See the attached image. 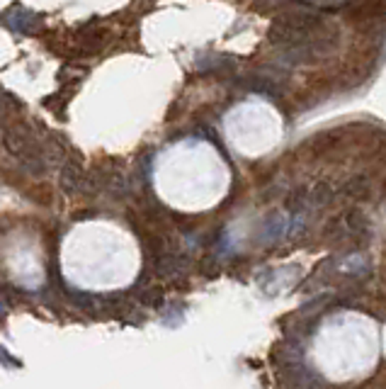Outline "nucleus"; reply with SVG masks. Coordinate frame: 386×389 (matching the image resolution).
Instances as JSON below:
<instances>
[{
	"label": "nucleus",
	"mask_w": 386,
	"mask_h": 389,
	"mask_svg": "<svg viewBox=\"0 0 386 389\" xmlns=\"http://www.w3.org/2000/svg\"><path fill=\"white\" fill-rule=\"evenodd\" d=\"M160 194L183 212L214 210L231 188V168L214 144L187 139L165 151L156 173Z\"/></svg>",
	"instance_id": "obj_1"
},
{
	"label": "nucleus",
	"mask_w": 386,
	"mask_h": 389,
	"mask_svg": "<svg viewBox=\"0 0 386 389\" xmlns=\"http://www.w3.org/2000/svg\"><path fill=\"white\" fill-rule=\"evenodd\" d=\"M379 360V329L352 309L328 314L311 336V363L328 382L347 384L367 377Z\"/></svg>",
	"instance_id": "obj_2"
},
{
	"label": "nucleus",
	"mask_w": 386,
	"mask_h": 389,
	"mask_svg": "<svg viewBox=\"0 0 386 389\" xmlns=\"http://www.w3.org/2000/svg\"><path fill=\"white\" fill-rule=\"evenodd\" d=\"M223 136L246 159H260L277 149L284 136V122L270 102L246 98L223 117Z\"/></svg>",
	"instance_id": "obj_3"
}]
</instances>
